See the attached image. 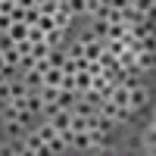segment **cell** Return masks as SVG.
I'll list each match as a JSON object with an SVG mask.
<instances>
[{
  "mask_svg": "<svg viewBox=\"0 0 156 156\" xmlns=\"http://www.w3.org/2000/svg\"><path fill=\"white\" fill-rule=\"evenodd\" d=\"M147 100H150V94H147V87L144 84H140V87H131V90H128V109H144L147 106Z\"/></svg>",
  "mask_w": 156,
  "mask_h": 156,
  "instance_id": "1",
  "label": "cell"
},
{
  "mask_svg": "<svg viewBox=\"0 0 156 156\" xmlns=\"http://www.w3.org/2000/svg\"><path fill=\"white\" fill-rule=\"evenodd\" d=\"M22 144H25V147H31V150H34L37 156H50L47 144L41 140V134H37V131H31V134H22Z\"/></svg>",
  "mask_w": 156,
  "mask_h": 156,
  "instance_id": "2",
  "label": "cell"
},
{
  "mask_svg": "<svg viewBox=\"0 0 156 156\" xmlns=\"http://www.w3.org/2000/svg\"><path fill=\"white\" fill-rule=\"evenodd\" d=\"M69 131H72V134L90 131V115H75V112H72V119H69Z\"/></svg>",
  "mask_w": 156,
  "mask_h": 156,
  "instance_id": "3",
  "label": "cell"
},
{
  "mask_svg": "<svg viewBox=\"0 0 156 156\" xmlns=\"http://www.w3.org/2000/svg\"><path fill=\"white\" fill-rule=\"evenodd\" d=\"M69 119H72V109H59L56 115H50V125H53L56 128V131H66V128H69Z\"/></svg>",
  "mask_w": 156,
  "mask_h": 156,
  "instance_id": "4",
  "label": "cell"
},
{
  "mask_svg": "<svg viewBox=\"0 0 156 156\" xmlns=\"http://www.w3.org/2000/svg\"><path fill=\"white\" fill-rule=\"evenodd\" d=\"M153 28H156V25L153 22H137V25H128V34H131V37H137V41H140V37H147V34H153Z\"/></svg>",
  "mask_w": 156,
  "mask_h": 156,
  "instance_id": "5",
  "label": "cell"
},
{
  "mask_svg": "<svg viewBox=\"0 0 156 156\" xmlns=\"http://www.w3.org/2000/svg\"><path fill=\"white\" fill-rule=\"evenodd\" d=\"M6 34L12 37V44H16V41H28V25H25V22H12L6 28Z\"/></svg>",
  "mask_w": 156,
  "mask_h": 156,
  "instance_id": "6",
  "label": "cell"
},
{
  "mask_svg": "<svg viewBox=\"0 0 156 156\" xmlns=\"http://www.w3.org/2000/svg\"><path fill=\"white\" fill-rule=\"evenodd\" d=\"M25 84H28V90H41V84H44V75L37 72V69H31V72H25V75H19Z\"/></svg>",
  "mask_w": 156,
  "mask_h": 156,
  "instance_id": "7",
  "label": "cell"
},
{
  "mask_svg": "<svg viewBox=\"0 0 156 156\" xmlns=\"http://www.w3.org/2000/svg\"><path fill=\"white\" fill-rule=\"evenodd\" d=\"M75 100H78L75 90H62V87H59V94H56V100H53V103H56L59 109H72V103H75Z\"/></svg>",
  "mask_w": 156,
  "mask_h": 156,
  "instance_id": "8",
  "label": "cell"
},
{
  "mask_svg": "<svg viewBox=\"0 0 156 156\" xmlns=\"http://www.w3.org/2000/svg\"><path fill=\"white\" fill-rule=\"evenodd\" d=\"M137 69H140V72L156 69V53H150V50H140V53H137Z\"/></svg>",
  "mask_w": 156,
  "mask_h": 156,
  "instance_id": "9",
  "label": "cell"
},
{
  "mask_svg": "<svg viewBox=\"0 0 156 156\" xmlns=\"http://www.w3.org/2000/svg\"><path fill=\"white\" fill-rule=\"evenodd\" d=\"M62 37H66V31H62V28H50V31L44 34V44H47L50 50H56V47H62Z\"/></svg>",
  "mask_w": 156,
  "mask_h": 156,
  "instance_id": "10",
  "label": "cell"
},
{
  "mask_svg": "<svg viewBox=\"0 0 156 156\" xmlns=\"http://www.w3.org/2000/svg\"><path fill=\"white\" fill-rule=\"evenodd\" d=\"M25 94H28V84H25L22 78H12L9 81V100H22Z\"/></svg>",
  "mask_w": 156,
  "mask_h": 156,
  "instance_id": "11",
  "label": "cell"
},
{
  "mask_svg": "<svg viewBox=\"0 0 156 156\" xmlns=\"http://www.w3.org/2000/svg\"><path fill=\"white\" fill-rule=\"evenodd\" d=\"M72 19H75V16H72V12H69L66 6H59V9L53 12V25H56V28H62V31L69 28V22H72Z\"/></svg>",
  "mask_w": 156,
  "mask_h": 156,
  "instance_id": "12",
  "label": "cell"
},
{
  "mask_svg": "<svg viewBox=\"0 0 156 156\" xmlns=\"http://www.w3.org/2000/svg\"><path fill=\"white\" fill-rule=\"evenodd\" d=\"M90 81H94V75H87V72H75V94H84V90H90Z\"/></svg>",
  "mask_w": 156,
  "mask_h": 156,
  "instance_id": "13",
  "label": "cell"
},
{
  "mask_svg": "<svg viewBox=\"0 0 156 156\" xmlns=\"http://www.w3.org/2000/svg\"><path fill=\"white\" fill-rule=\"evenodd\" d=\"M19 147H22V140H19V137H6L3 144H0V156H16Z\"/></svg>",
  "mask_w": 156,
  "mask_h": 156,
  "instance_id": "14",
  "label": "cell"
},
{
  "mask_svg": "<svg viewBox=\"0 0 156 156\" xmlns=\"http://www.w3.org/2000/svg\"><path fill=\"white\" fill-rule=\"evenodd\" d=\"M47 62H50V69H59L62 66V62H66V50H50V53H47Z\"/></svg>",
  "mask_w": 156,
  "mask_h": 156,
  "instance_id": "15",
  "label": "cell"
},
{
  "mask_svg": "<svg viewBox=\"0 0 156 156\" xmlns=\"http://www.w3.org/2000/svg\"><path fill=\"white\" fill-rule=\"evenodd\" d=\"M125 34H128L125 25H109V28H106V41H122Z\"/></svg>",
  "mask_w": 156,
  "mask_h": 156,
  "instance_id": "16",
  "label": "cell"
},
{
  "mask_svg": "<svg viewBox=\"0 0 156 156\" xmlns=\"http://www.w3.org/2000/svg\"><path fill=\"white\" fill-rule=\"evenodd\" d=\"M66 56H69V59H84V44H81V41L69 44V47H66Z\"/></svg>",
  "mask_w": 156,
  "mask_h": 156,
  "instance_id": "17",
  "label": "cell"
},
{
  "mask_svg": "<svg viewBox=\"0 0 156 156\" xmlns=\"http://www.w3.org/2000/svg\"><path fill=\"white\" fill-rule=\"evenodd\" d=\"M59 78H62V69H47V72H44V84L59 87Z\"/></svg>",
  "mask_w": 156,
  "mask_h": 156,
  "instance_id": "18",
  "label": "cell"
},
{
  "mask_svg": "<svg viewBox=\"0 0 156 156\" xmlns=\"http://www.w3.org/2000/svg\"><path fill=\"white\" fill-rule=\"evenodd\" d=\"M72 147H81V150H90L94 144H90V134L81 131V134H72Z\"/></svg>",
  "mask_w": 156,
  "mask_h": 156,
  "instance_id": "19",
  "label": "cell"
},
{
  "mask_svg": "<svg viewBox=\"0 0 156 156\" xmlns=\"http://www.w3.org/2000/svg\"><path fill=\"white\" fill-rule=\"evenodd\" d=\"M37 9H41V16H53V12L59 9V0H41Z\"/></svg>",
  "mask_w": 156,
  "mask_h": 156,
  "instance_id": "20",
  "label": "cell"
},
{
  "mask_svg": "<svg viewBox=\"0 0 156 156\" xmlns=\"http://www.w3.org/2000/svg\"><path fill=\"white\" fill-rule=\"evenodd\" d=\"M37 134H41V140H44V144H50V140H53V137H56L59 131H56V128L47 122V125H41V128H37Z\"/></svg>",
  "mask_w": 156,
  "mask_h": 156,
  "instance_id": "21",
  "label": "cell"
},
{
  "mask_svg": "<svg viewBox=\"0 0 156 156\" xmlns=\"http://www.w3.org/2000/svg\"><path fill=\"white\" fill-rule=\"evenodd\" d=\"M100 66H103V72H109V69H115V66H119V62H115V56L112 53H106V50H103V53H100Z\"/></svg>",
  "mask_w": 156,
  "mask_h": 156,
  "instance_id": "22",
  "label": "cell"
},
{
  "mask_svg": "<svg viewBox=\"0 0 156 156\" xmlns=\"http://www.w3.org/2000/svg\"><path fill=\"white\" fill-rule=\"evenodd\" d=\"M0 115H3V122H16V119H19V109L12 106V103H3V109H0Z\"/></svg>",
  "mask_w": 156,
  "mask_h": 156,
  "instance_id": "23",
  "label": "cell"
},
{
  "mask_svg": "<svg viewBox=\"0 0 156 156\" xmlns=\"http://www.w3.org/2000/svg\"><path fill=\"white\" fill-rule=\"evenodd\" d=\"M3 62H6V66H19V50H16V44H12L9 50H3Z\"/></svg>",
  "mask_w": 156,
  "mask_h": 156,
  "instance_id": "24",
  "label": "cell"
},
{
  "mask_svg": "<svg viewBox=\"0 0 156 156\" xmlns=\"http://www.w3.org/2000/svg\"><path fill=\"white\" fill-rule=\"evenodd\" d=\"M47 53H50V47L41 41V44H31V56L34 59H47Z\"/></svg>",
  "mask_w": 156,
  "mask_h": 156,
  "instance_id": "25",
  "label": "cell"
},
{
  "mask_svg": "<svg viewBox=\"0 0 156 156\" xmlns=\"http://www.w3.org/2000/svg\"><path fill=\"white\" fill-rule=\"evenodd\" d=\"M22 134H25V128L19 122H6V137H19L22 140Z\"/></svg>",
  "mask_w": 156,
  "mask_h": 156,
  "instance_id": "26",
  "label": "cell"
},
{
  "mask_svg": "<svg viewBox=\"0 0 156 156\" xmlns=\"http://www.w3.org/2000/svg\"><path fill=\"white\" fill-rule=\"evenodd\" d=\"M106 28H109V22H94V31L90 34H94L97 41H106Z\"/></svg>",
  "mask_w": 156,
  "mask_h": 156,
  "instance_id": "27",
  "label": "cell"
},
{
  "mask_svg": "<svg viewBox=\"0 0 156 156\" xmlns=\"http://www.w3.org/2000/svg\"><path fill=\"white\" fill-rule=\"evenodd\" d=\"M37 19H41V9H37V6L25 9V25H37Z\"/></svg>",
  "mask_w": 156,
  "mask_h": 156,
  "instance_id": "28",
  "label": "cell"
},
{
  "mask_svg": "<svg viewBox=\"0 0 156 156\" xmlns=\"http://www.w3.org/2000/svg\"><path fill=\"white\" fill-rule=\"evenodd\" d=\"M47 150H50V156H53V153H62V150H66V140H62V137L56 134V137L47 144Z\"/></svg>",
  "mask_w": 156,
  "mask_h": 156,
  "instance_id": "29",
  "label": "cell"
},
{
  "mask_svg": "<svg viewBox=\"0 0 156 156\" xmlns=\"http://www.w3.org/2000/svg\"><path fill=\"white\" fill-rule=\"evenodd\" d=\"M140 50H150V53H156V31L147 34V37H140Z\"/></svg>",
  "mask_w": 156,
  "mask_h": 156,
  "instance_id": "30",
  "label": "cell"
},
{
  "mask_svg": "<svg viewBox=\"0 0 156 156\" xmlns=\"http://www.w3.org/2000/svg\"><path fill=\"white\" fill-rule=\"evenodd\" d=\"M28 41H31V44H41V41H44V31L37 28V25H28Z\"/></svg>",
  "mask_w": 156,
  "mask_h": 156,
  "instance_id": "31",
  "label": "cell"
},
{
  "mask_svg": "<svg viewBox=\"0 0 156 156\" xmlns=\"http://www.w3.org/2000/svg\"><path fill=\"white\" fill-rule=\"evenodd\" d=\"M37 28H41L44 34H47L50 28H56V25H53V16H41V19H37Z\"/></svg>",
  "mask_w": 156,
  "mask_h": 156,
  "instance_id": "32",
  "label": "cell"
},
{
  "mask_svg": "<svg viewBox=\"0 0 156 156\" xmlns=\"http://www.w3.org/2000/svg\"><path fill=\"white\" fill-rule=\"evenodd\" d=\"M81 97H84L87 103H94V106H100V103H103V97L97 94V90H94V87H90V90H84V94H81Z\"/></svg>",
  "mask_w": 156,
  "mask_h": 156,
  "instance_id": "33",
  "label": "cell"
},
{
  "mask_svg": "<svg viewBox=\"0 0 156 156\" xmlns=\"http://www.w3.org/2000/svg\"><path fill=\"white\" fill-rule=\"evenodd\" d=\"M153 3H156V0H131V6H134L137 12H147V9H150Z\"/></svg>",
  "mask_w": 156,
  "mask_h": 156,
  "instance_id": "34",
  "label": "cell"
},
{
  "mask_svg": "<svg viewBox=\"0 0 156 156\" xmlns=\"http://www.w3.org/2000/svg\"><path fill=\"white\" fill-rule=\"evenodd\" d=\"M59 87L62 90H75V75H62L59 78Z\"/></svg>",
  "mask_w": 156,
  "mask_h": 156,
  "instance_id": "35",
  "label": "cell"
},
{
  "mask_svg": "<svg viewBox=\"0 0 156 156\" xmlns=\"http://www.w3.org/2000/svg\"><path fill=\"white\" fill-rule=\"evenodd\" d=\"M144 140H147V147H156V128H153V125L144 131Z\"/></svg>",
  "mask_w": 156,
  "mask_h": 156,
  "instance_id": "36",
  "label": "cell"
},
{
  "mask_svg": "<svg viewBox=\"0 0 156 156\" xmlns=\"http://www.w3.org/2000/svg\"><path fill=\"white\" fill-rule=\"evenodd\" d=\"M12 9H16V0H0V12H3V16H9Z\"/></svg>",
  "mask_w": 156,
  "mask_h": 156,
  "instance_id": "37",
  "label": "cell"
},
{
  "mask_svg": "<svg viewBox=\"0 0 156 156\" xmlns=\"http://www.w3.org/2000/svg\"><path fill=\"white\" fill-rule=\"evenodd\" d=\"M12 47V37L6 34V31H0V53H3V50H9Z\"/></svg>",
  "mask_w": 156,
  "mask_h": 156,
  "instance_id": "38",
  "label": "cell"
},
{
  "mask_svg": "<svg viewBox=\"0 0 156 156\" xmlns=\"http://www.w3.org/2000/svg\"><path fill=\"white\" fill-rule=\"evenodd\" d=\"M16 50H19V56L31 53V41H16Z\"/></svg>",
  "mask_w": 156,
  "mask_h": 156,
  "instance_id": "39",
  "label": "cell"
},
{
  "mask_svg": "<svg viewBox=\"0 0 156 156\" xmlns=\"http://www.w3.org/2000/svg\"><path fill=\"white\" fill-rule=\"evenodd\" d=\"M0 103H9V81L0 84Z\"/></svg>",
  "mask_w": 156,
  "mask_h": 156,
  "instance_id": "40",
  "label": "cell"
},
{
  "mask_svg": "<svg viewBox=\"0 0 156 156\" xmlns=\"http://www.w3.org/2000/svg\"><path fill=\"white\" fill-rule=\"evenodd\" d=\"M109 6L112 9H125V6H131V0H109Z\"/></svg>",
  "mask_w": 156,
  "mask_h": 156,
  "instance_id": "41",
  "label": "cell"
},
{
  "mask_svg": "<svg viewBox=\"0 0 156 156\" xmlns=\"http://www.w3.org/2000/svg\"><path fill=\"white\" fill-rule=\"evenodd\" d=\"M9 25H12V19H9V16H3V12H0V31H6Z\"/></svg>",
  "mask_w": 156,
  "mask_h": 156,
  "instance_id": "42",
  "label": "cell"
},
{
  "mask_svg": "<svg viewBox=\"0 0 156 156\" xmlns=\"http://www.w3.org/2000/svg\"><path fill=\"white\" fill-rule=\"evenodd\" d=\"M144 16H147V22H153V25H156V3H153V6L144 12Z\"/></svg>",
  "mask_w": 156,
  "mask_h": 156,
  "instance_id": "43",
  "label": "cell"
},
{
  "mask_svg": "<svg viewBox=\"0 0 156 156\" xmlns=\"http://www.w3.org/2000/svg\"><path fill=\"white\" fill-rule=\"evenodd\" d=\"M16 6H22V9H28V6H34V0H16Z\"/></svg>",
  "mask_w": 156,
  "mask_h": 156,
  "instance_id": "44",
  "label": "cell"
},
{
  "mask_svg": "<svg viewBox=\"0 0 156 156\" xmlns=\"http://www.w3.org/2000/svg\"><path fill=\"white\" fill-rule=\"evenodd\" d=\"M3 66H6V62H3V53H0V72H3Z\"/></svg>",
  "mask_w": 156,
  "mask_h": 156,
  "instance_id": "45",
  "label": "cell"
},
{
  "mask_svg": "<svg viewBox=\"0 0 156 156\" xmlns=\"http://www.w3.org/2000/svg\"><path fill=\"white\" fill-rule=\"evenodd\" d=\"M3 81H6V75H3V72H0V84H3Z\"/></svg>",
  "mask_w": 156,
  "mask_h": 156,
  "instance_id": "46",
  "label": "cell"
}]
</instances>
